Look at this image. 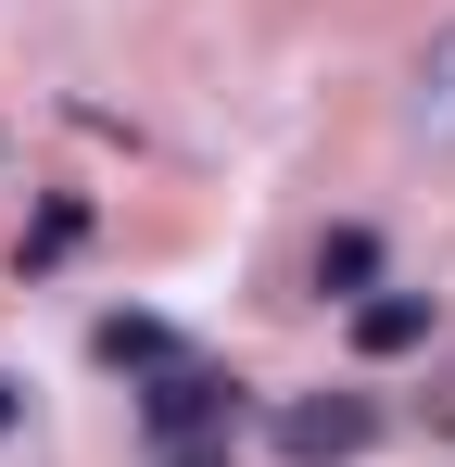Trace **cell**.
Instances as JSON below:
<instances>
[{"instance_id": "obj_1", "label": "cell", "mask_w": 455, "mask_h": 467, "mask_svg": "<svg viewBox=\"0 0 455 467\" xmlns=\"http://www.w3.org/2000/svg\"><path fill=\"white\" fill-rule=\"evenodd\" d=\"M140 417H152V442H228V417H240V379L228 367H152V391H140Z\"/></svg>"}, {"instance_id": "obj_2", "label": "cell", "mask_w": 455, "mask_h": 467, "mask_svg": "<svg viewBox=\"0 0 455 467\" xmlns=\"http://www.w3.org/2000/svg\"><path fill=\"white\" fill-rule=\"evenodd\" d=\"M367 442H379L367 391H303V404H279V455H291V467H354Z\"/></svg>"}, {"instance_id": "obj_3", "label": "cell", "mask_w": 455, "mask_h": 467, "mask_svg": "<svg viewBox=\"0 0 455 467\" xmlns=\"http://www.w3.org/2000/svg\"><path fill=\"white\" fill-rule=\"evenodd\" d=\"M430 328H443V304H430V291H367V304H354V354H367V367H392V354H418Z\"/></svg>"}, {"instance_id": "obj_4", "label": "cell", "mask_w": 455, "mask_h": 467, "mask_svg": "<svg viewBox=\"0 0 455 467\" xmlns=\"http://www.w3.org/2000/svg\"><path fill=\"white\" fill-rule=\"evenodd\" d=\"M367 278H379V240L367 228H329V240H316V291H367Z\"/></svg>"}, {"instance_id": "obj_5", "label": "cell", "mask_w": 455, "mask_h": 467, "mask_svg": "<svg viewBox=\"0 0 455 467\" xmlns=\"http://www.w3.org/2000/svg\"><path fill=\"white\" fill-rule=\"evenodd\" d=\"M101 367H177V341L152 316H101Z\"/></svg>"}, {"instance_id": "obj_6", "label": "cell", "mask_w": 455, "mask_h": 467, "mask_svg": "<svg viewBox=\"0 0 455 467\" xmlns=\"http://www.w3.org/2000/svg\"><path fill=\"white\" fill-rule=\"evenodd\" d=\"M13 417H26V404H13V379H0V430H13Z\"/></svg>"}]
</instances>
